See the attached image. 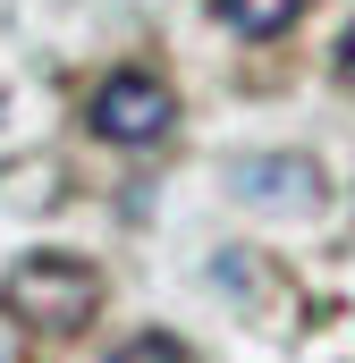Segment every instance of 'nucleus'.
I'll list each match as a JSON object with an SVG mask.
<instances>
[{
	"label": "nucleus",
	"instance_id": "3",
	"mask_svg": "<svg viewBox=\"0 0 355 363\" xmlns=\"http://www.w3.org/2000/svg\"><path fill=\"white\" fill-rule=\"evenodd\" d=\"M305 9H313V0H220V26H237L246 43H271V34H288Z\"/></svg>",
	"mask_w": 355,
	"mask_h": 363
},
{
	"label": "nucleus",
	"instance_id": "5",
	"mask_svg": "<svg viewBox=\"0 0 355 363\" xmlns=\"http://www.w3.org/2000/svg\"><path fill=\"white\" fill-rule=\"evenodd\" d=\"M339 85L355 93V26H347V34H339Z\"/></svg>",
	"mask_w": 355,
	"mask_h": 363
},
{
	"label": "nucleus",
	"instance_id": "1",
	"mask_svg": "<svg viewBox=\"0 0 355 363\" xmlns=\"http://www.w3.org/2000/svg\"><path fill=\"white\" fill-rule=\"evenodd\" d=\"M9 313L26 330H43V338H77L102 313V271L77 262V254H26L9 271Z\"/></svg>",
	"mask_w": 355,
	"mask_h": 363
},
{
	"label": "nucleus",
	"instance_id": "4",
	"mask_svg": "<svg viewBox=\"0 0 355 363\" xmlns=\"http://www.w3.org/2000/svg\"><path fill=\"white\" fill-rule=\"evenodd\" d=\"M110 363H186V338H170V330H136Z\"/></svg>",
	"mask_w": 355,
	"mask_h": 363
},
{
	"label": "nucleus",
	"instance_id": "6",
	"mask_svg": "<svg viewBox=\"0 0 355 363\" xmlns=\"http://www.w3.org/2000/svg\"><path fill=\"white\" fill-rule=\"evenodd\" d=\"M0 363H9V338H0Z\"/></svg>",
	"mask_w": 355,
	"mask_h": 363
},
{
	"label": "nucleus",
	"instance_id": "2",
	"mask_svg": "<svg viewBox=\"0 0 355 363\" xmlns=\"http://www.w3.org/2000/svg\"><path fill=\"white\" fill-rule=\"evenodd\" d=\"M85 118H93V135L102 144H161L178 127V93L153 77V68H110L102 85H93V101H85Z\"/></svg>",
	"mask_w": 355,
	"mask_h": 363
}]
</instances>
